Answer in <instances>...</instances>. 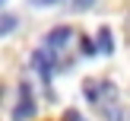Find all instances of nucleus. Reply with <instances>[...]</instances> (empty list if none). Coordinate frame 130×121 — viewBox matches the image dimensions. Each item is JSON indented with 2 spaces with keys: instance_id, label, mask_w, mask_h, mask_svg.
Returning a JSON list of instances; mask_svg holds the SVG:
<instances>
[{
  "instance_id": "obj_1",
  "label": "nucleus",
  "mask_w": 130,
  "mask_h": 121,
  "mask_svg": "<svg viewBox=\"0 0 130 121\" xmlns=\"http://www.w3.org/2000/svg\"><path fill=\"white\" fill-rule=\"evenodd\" d=\"M32 115H35V99H32V89L19 86V102H16V112H13V121H29Z\"/></svg>"
},
{
  "instance_id": "obj_2",
  "label": "nucleus",
  "mask_w": 130,
  "mask_h": 121,
  "mask_svg": "<svg viewBox=\"0 0 130 121\" xmlns=\"http://www.w3.org/2000/svg\"><path fill=\"white\" fill-rule=\"evenodd\" d=\"M70 35H73V32H70L67 25H57V29H51V32H48V38H44V45H48L51 51H54V48H63V45L70 42Z\"/></svg>"
},
{
  "instance_id": "obj_3",
  "label": "nucleus",
  "mask_w": 130,
  "mask_h": 121,
  "mask_svg": "<svg viewBox=\"0 0 130 121\" xmlns=\"http://www.w3.org/2000/svg\"><path fill=\"white\" fill-rule=\"evenodd\" d=\"M99 45H102V51H111V48H114L111 32H108V29H102V32H99Z\"/></svg>"
},
{
  "instance_id": "obj_4",
  "label": "nucleus",
  "mask_w": 130,
  "mask_h": 121,
  "mask_svg": "<svg viewBox=\"0 0 130 121\" xmlns=\"http://www.w3.org/2000/svg\"><path fill=\"white\" fill-rule=\"evenodd\" d=\"M92 3H95V0H70V6H73V10H89Z\"/></svg>"
},
{
  "instance_id": "obj_5",
  "label": "nucleus",
  "mask_w": 130,
  "mask_h": 121,
  "mask_svg": "<svg viewBox=\"0 0 130 121\" xmlns=\"http://www.w3.org/2000/svg\"><path fill=\"white\" fill-rule=\"evenodd\" d=\"M3 3H6V0H0V6H3Z\"/></svg>"
}]
</instances>
